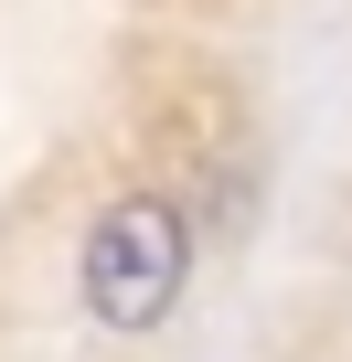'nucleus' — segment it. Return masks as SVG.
I'll return each instance as SVG.
<instances>
[{
    "label": "nucleus",
    "mask_w": 352,
    "mask_h": 362,
    "mask_svg": "<svg viewBox=\"0 0 352 362\" xmlns=\"http://www.w3.org/2000/svg\"><path fill=\"white\" fill-rule=\"evenodd\" d=\"M75 277H86L96 330L139 341V330H160V320H171V298H182V277H193V224L171 214L160 192H118V203L86 224Z\"/></svg>",
    "instance_id": "nucleus-1"
}]
</instances>
